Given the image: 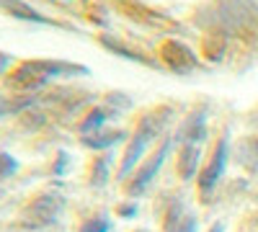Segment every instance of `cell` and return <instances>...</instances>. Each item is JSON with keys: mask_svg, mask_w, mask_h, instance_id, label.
Listing matches in <instances>:
<instances>
[{"mask_svg": "<svg viewBox=\"0 0 258 232\" xmlns=\"http://www.w3.org/2000/svg\"><path fill=\"white\" fill-rule=\"evenodd\" d=\"M168 114H170V109L163 106V109H155V111H150L147 116L140 119L137 129H135L132 137H129L126 150H124V155H121V165H119V173H116L119 181H126L129 176L135 173V168H137V163L142 160L147 144L155 139V134L163 132V126H165V121H168Z\"/></svg>", "mask_w": 258, "mask_h": 232, "instance_id": "6da1fadb", "label": "cell"}, {"mask_svg": "<svg viewBox=\"0 0 258 232\" xmlns=\"http://www.w3.org/2000/svg\"><path fill=\"white\" fill-rule=\"evenodd\" d=\"M62 212H64V196L59 191H44L21 209L18 219L26 229H44V227L57 224Z\"/></svg>", "mask_w": 258, "mask_h": 232, "instance_id": "7a4b0ae2", "label": "cell"}, {"mask_svg": "<svg viewBox=\"0 0 258 232\" xmlns=\"http://www.w3.org/2000/svg\"><path fill=\"white\" fill-rule=\"evenodd\" d=\"M255 21H258L255 0H217L214 3V24L222 31L250 29Z\"/></svg>", "mask_w": 258, "mask_h": 232, "instance_id": "3957f363", "label": "cell"}, {"mask_svg": "<svg viewBox=\"0 0 258 232\" xmlns=\"http://www.w3.org/2000/svg\"><path fill=\"white\" fill-rule=\"evenodd\" d=\"M170 142H173V137L163 139V144L158 147V152H153L140 168H135L132 176L126 178V194H129V196H142V194L147 191V186L153 183V178L158 176L160 165L165 163V158H168V152H170Z\"/></svg>", "mask_w": 258, "mask_h": 232, "instance_id": "277c9868", "label": "cell"}, {"mask_svg": "<svg viewBox=\"0 0 258 232\" xmlns=\"http://www.w3.org/2000/svg\"><path fill=\"white\" fill-rule=\"evenodd\" d=\"M160 59L168 70H173L178 75H188L199 67V57L183 41H176V39H165L160 44Z\"/></svg>", "mask_w": 258, "mask_h": 232, "instance_id": "5b68a950", "label": "cell"}, {"mask_svg": "<svg viewBox=\"0 0 258 232\" xmlns=\"http://www.w3.org/2000/svg\"><path fill=\"white\" fill-rule=\"evenodd\" d=\"M225 165H227V137H220V142L214 144V150H212V155H209V163L202 168V173L197 176L199 191H202L204 199L212 194V188L217 186V181L222 178ZM207 201H209V199H207Z\"/></svg>", "mask_w": 258, "mask_h": 232, "instance_id": "8992f818", "label": "cell"}, {"mask_svg": "<svg viewBox=\"0 0 258 232\" xmlns=\"http://www.w3.org/2000/svg\"><path fill=\"white\" fill-rule=\"evenodd\" d=\"M199 229V219L186 212L183 201L176 196L170 201L168 212H165V222H163V232H197Z\"/></svg>", "mask_w": 258, "mask_h": 232, "instance_id": "52a82bcc", "label": "cell"}, {"mask_svg": "<svg viewBox=\"0 0 258 232\" xmlns=\"http://www.w3.org/2000/svg\"><path fill=\"white\" fill-rule=\"evenodd\" d=\"M207 137V109H199V111H191L186 116V121L178 126L176 132V142L178 144H186V142H202Z\"/></svg>", "mask_w": 258, "mask_h": 232, "instance_id": "ba28073f", "label": "cell"}, {"mask_svg": "<svg viewBox=\"0 0 258 232\" xmlns=\"http://www.w3.org/2000/svg\"><path fill=\"white\" fill-rule=\"evenodd\" d=\"M199 163H202V150H199V144H197V142H186V144H181L176 168H178V176H181L183 181H191L194 176H197Z\"/></svg>", "mask_w": 258, "mask_h": 232, "instance_id": "9c48e42d", "label": "cell"}, {"mask_svg": "<svg viewBox=\"0 0 258 232\" xmlns=\"http://www.w3.org/2000/svg\"><path fill=\"white\" fill-rule=\"evenodd\" d=\"M124 137H126L124 129H98L93 134H85L83 137V144L91 147V150H111V147L119 144Z\"/></svg>", "mask_w": 258, "mask_h": 232, "instance_id": "30bf717a", "label": "cell"}, {"mask_svg": "<svg viewBox=\"0 0 258 232\" xmlns=\"http://www.w3.org/2000/svg\"><path fill=\"white\" fill-rule=\"evenodd\" d=\"M109 119H111V111L106 109V106H93L88 114L83 116V121L78 124V132H80L83 137H85V134H93V132H98Z\"/></svg>", "mask_w": 258, "mask_h": 232, "instance_id": "8fae6325", "label": "cell"}, {"mask_svg": "<svg viewBox=\"0 0 258 232\" xmlns=\"http://www.w3.org/2000/svg\"><path fill=\"white\" fill-rule=\"evenodd\" d=\"M101 41V44L106 47V49H111V52H116V54H121V57H126V59H135V62H142V65H155V62L153 59H147L140 49H132V47H126L124 44V41H119V39H111V36H101L98 39Z\"/></svg>", "mask_w": 258, "mask_h": 232, "instance_id": "7c38bea8", "label": "cell"}, {"mask_svg": "<svg viewBox=\"0 0 258 232\" xmlns=\"http://www.w3.org/2000/svg\"><path fill=\"white\" fill-rule=\"evenodd\" d=\"M111 178V158L109 155H101V158H93L91 163V186L101 188L106 186Z\"/></svg>", "mask_w": 258, "mask_h": 232, "instance_id": "4fadbf2b", "label": "cell"}, {"mask_svg": "<svg viewBox=\"0 0 258 232\" xmlns=\"http://www.w3.org/2000/svg\"><path fill=\"white\" fill-rule=\"evenodd\" d=\"M111 229V219H109V214H96V217H88L83 224H80V229L78 232H109Z\"/></svg>", "mask_w": 258, "mask_h": 232, "instance_id": "5bb4252c", "label": "cell"}, {"mask_svg": "<svg viewBox=\"0 0 258 232\" xmlns=\"http://www.w3.org/2000/svg\"><path fill=\"white\" fill-rule=\"evenodd\" d=\"M18 171V160L11 152H0V178H8Z\"/></svg>", "mask_w": 258, "mask_h": 232, "instance_id": "9a60e30c", "label": "cell"}, {"mask_svg": "<svg viewBox=\"0 0 258 232\" xmlns=\"http://www.w3.org/2000/svg\"><path fill=\"white\" fill-rule=\"evenodd\" d=\"M68 160H70L68 152H59V155H57V163H54V168H52V173H54V176H62L64 168H68Z\"/></svg>", "mask_w": 258, "mask_h": 232, "instance_id": "2e32d148", "label": "cell"}, {"mask_svg": "<svg viewBox=\"0 0 258 232\" xmlns=\"http://www.w3.org/2000/svg\"><path fill=\"white\" fill-rule=\"evenodd\" d=\"M116 214H119V217H124V219L135 217V214H137V204H121V206L116 209Z\"/></svg>", "mask_w": 258, "mask_h": 232, "instance_id": "e0dca14e", "label": "cell"}, {"mask_svg": "<svg viewBox=\"0 0 258 232\" xmlns=\"http://www.w3.org/2000/svg\"><path fill=\"white\" fill-rule=\"evenodd\" d=\"M11 54H6V52H0V75H6L8 72V67H11Z\"/></svg>", "mask_w": 258, "mask_h": 232, "instance_id": "ac0fdd59", "label": "cell"}, {"mask_svg": "<svg viewBox=\"0 0 258 232\" xmlns=\"http://www.w3.org/2000/svg\"><path fill=\"white\" fill-rule=\"evenodd\" d=\"M209 232H225V227H222V222H217V224H212V227H209Z\"/></svg>", "mask_w": 258, "mask_h": 232, "instance_id": "d6986e66", "label": "cell"}, {"mask_svg": "<svg viewBox=\"0 0 258 232\" xmlns=\"http://www.w3.org/2000/svg\"><path fill=\"white\" fill-rule=\"evenodd\" d=\"M135 232H150V229H135Z\"/></svg>", "mask_w": 258, "mask_h": 232, "instance_id": "ffe728a7", "label": "cell"}, {"mask_svg": "<svg viewBox=\"0 0 258 232\" xmlns=\"http://www.w3.org/2000/svg\"><path fill=\"white\" fill-rule=\"evenodd\" d=\"M255 222H258V217H255Z\"/></svg>", "mask_w": 258, "mask_h": 232, "instance_id": "44dd1931", "label": "cell"}]
</instances>
